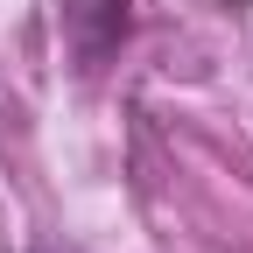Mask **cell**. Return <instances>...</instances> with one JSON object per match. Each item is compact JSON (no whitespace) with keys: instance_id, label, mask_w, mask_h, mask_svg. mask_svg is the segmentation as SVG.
<instances>
[{"instance_id":"cell-1","label":"cell","mask_w":253,"mask_h":253,"mask_svg":"<svg viewBox=\"0 0 253 253\" xmlns=\"http://www.w3.org/2000/svg\"><path fill=\"white\" fill-rule=\"evenodd\" d=\"M134 0H63V49L78 71H106L113 49L126 42V14Z\"/></svg>"},{"instance_id":"cell-2","label":"cell","mask_w":253,"mask_h":253,"mask_svg":"<svg viewBox=\"0 0 253 253\" xmlns=\"http://www.w3.org/2000/svg\"><path fill=\"white\" fill-rule=\"evenodd\" d=\"M28 253H78V246H63V239H36Z\"/></svg>"}]
</instances>
